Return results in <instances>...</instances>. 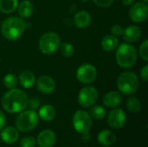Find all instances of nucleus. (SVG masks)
Segmentation results:
<instances>
[{"label":"nucleus","mask_w":148,"mask_h":147,"mask_svg":"<svg viewBox=\"0 0 148 147\" xmlns=\"http://www.w3.org/2000/svg\"><path fill=\"white\" fill-rule=\"evenodd\" d=\"M29 97L26 93L19 88L10 89L2 97L3 108L10 113H20L28 107Z\"/></svg>","instance_id":"f257e3e1"},{"label":"nucleus","mask_w":148,"mask_h":147,"mask_svg":"<svg viewBox=\"0 0 148 147\" xmlns=\"http://www.w3.org/2000/svg\"><path fill=\"white\" fill-rule=\"evenodd\" d=\"M26 29V23L22 17L10 16L6 18L1 25V33L8 41L18 40Z\"/></svg>","instance_id":"f03ea898"},{"label":"nucleus","mask_w":148,"mask_h":147,"mask_svg":"<svg viewBox=\"0 0 148 147\" xmlns=\"http://www.w3.org/2000/svg\"><path fill=\"white\" fill-rule=\"evenodd\" d=\"M115 51L116 62L121 68H130L134 66L138 59V51L134 45L124 42L119 44Z\"/></svg>","instance_id":"7ed1b4c3"},{"label":"nucleus","mask_w":148,"mask_h":147,"mask_svg":"<svg viewBox=\"0 0 148 147\" xmlns=\"http://www.w3.org/2000/svg\"><path fill=\"white\" fill-rule=\"evenodd\" d=\"M116 86L120 93L125 95H132L138 91L140 80L135 73L132 71H125L118 76Z\"/></svg>","instance_id":"20e7f679"},{"label":"nucleus","mask_w":148,"mask_h":147,"mask_svg":"<svg viewBox=\"0 0 148 147\" xmlns=\"http://www.w3.org/2000/svg\"><path fill=\"white\" fill-rule=\"evenodd\" d=\"M38 122L39 116L35 110H23L16 119V126L20 132L29 133L37 126Z\"/></svg>","instance_id":"39448f33"},{"label":"nucleus","mask_w":148,"mask_h":147,"mask_svg":"<svg viewBox=\"0 0 148 147\" xmlns=\"http://www.w3.org/2000/svg\"><path fill=\"white\" fill-rule=\"evenodd\" d=\"M61 38L56 32H46L39 39V49L41 52L46 55H53L60 47Z\"/></svg>","instance_id":"423d86ee"},{"label":"nucleus","mask_w":148,"mask_h":147,"mask_svg":"<svg viewBox=\"0 0 148 147\" xmlns=\"http://www.w3.org/2000/svg\"><path fill=\"white\" fill-rule=\"evenodd\" d=\"M72 124L77 133L81 134L89 133L93 127L92 117L86 111L78 110L73 115Z\"/></svg>","instance_id":"0eeeda50"},{"label":"nucleus","mask_w":148,"mask_h":147,"mask_svg":"<svg viewBox=\"0 0 148 147\" xmlns=\"http://www.w3.org/2000/svg\"><path fill=\"white\" fill-rule=\"evenodd\" d=\"M97 100L98 91L92 86H86L82 88L78 94V103L84 108L92 107Z\"/></svg>","instance_id":"6e6552de"},{"label":"nucleus","mask_w":148,"mask_h":147,"mask_svg":"<svg viewBox=\"0 0 148 147\" xmlns=\"http://www.w3.org/2000/svg\"><path fill=\"white\" fill-rule=\"evenodd\" d=\"M97 77L96 68L90 63L82 64L76 70V78L82 84H90Z\"/></svg>","instance_id":"1a4fd4ad"},{"label":"nucleus","mask_w":148,"mask_h":147,"mask_svg":"<svg viewBox=\"0 0 148 147\" xmlns=\"http://www.w3.org/2000/svg\"><path fill=\"white\" fill-rule=\"evenodd\" d=\"M130 19L134 23H142L148 16V6L147 3L138 2L132 5L128 12Z\"/></svg>","instance_id":"9d476101"},{"label":"nucleus","mask_w":148,"mask_h":147,"mask_svg":"<svg viewBox=\"0 0 148 147\" xmlns=\"http://www.w3.org/2000/svg\"><path fill=\"white\" fill-rule=\"evenodd\" d=\"M127 121V115L124 110L121 108L113 109L108 115V126L115 130L121 129Z\"/></svg>","instance_id":"9b49d317"},{"label":"nucleus","mask_w":148,"mask_h":147,"mask_svg":"<svg viewBox=\"0 0 148 147\" xmlns=\"http://www.w3.org/2000/svg\"><path fill=\"white\" fill-rule=\"evenodd\" d=\"M36 86L37 90L44 94H51L55 91L56 88V83L55 80L49 75H41L36 80Z\"/></svg>","instance_id":"f8f14e48"},{"label":"nucleus","mask_w":148,"mask_h":147,"mask_svg":"<svg viewBox=\"0 0 148 147\" xmlns=\"http://www.w3.org/2000/svg\"><path fill=\"white\" fill-rule=\"evenodd\" d=\"M56 141V133L49 129H45L42 131L36 139V143L40 147H52Z\"/></svg>","instance_id":"ddd939ff"},{"label":"nucleus","mask_w":148,"mask_h":147,"mask_svg":"<svg viewBox=\"0 0 148 147\" xmlns=\"http://www.w3.org/2000/svg\"><path fill=\"white\" fill-rule=\"evenodd\" d=\"M122 36L124 41L128 43H133L140 41L142 36V30L137 25H130L124 29Z\"/></svg>","instance_id":"4468645a"},{"label":"nucleus","mask_w":148,"mask_h":147,"mask_svg":"<svg viewBox=\"0 0 148 147\" xmlns=\"http://www.w3.org/2000/svg\"><path fill=\"white\" fill-rule=\"evenodd\" d=\"M0 133V138L3 142L8 145L16 143L19 139V131L13 126H8L3 128Z\"/></svg>","instance_id":"2eb2a0df"},{"label":"nucleus","mask_w":148,"mask_h":147,"mask_svg":"<svg viewBox=\"0 0 148 147\" xmlns=\"http://www.w3.org/2000/svg\"><path fill=\"white\" fill-rule=\"evenodd\" d=\"M122 101V96L120 92L117 91H109L107 93L102 99L103 104L107 107L110 108H115L118 106L121 105Z\"/></svg>","instance_id":"dca6fc26"},{"label":"nucleus","mask_w":148,"mask_h":147,"mask_svg":"<svg viewBox=\"0 0 148 147\" xmlns=\"http://www.w3.org/2000/svg\"><path fill=\"white\" fill-rule=\"evenodd\" d=\"M92 16L86 10H81L75 15L74 23L78 29H85L91 24Z\"/></svg>","instance_id":"f3484780"},{"label":"nucleus","mask_w":148,"mask_h":147,"mask_svg":"<svg viewBox=\"0 0 148 147\" xmlns=\"http://www.w3.org/2000/svg\"><path fill=\"white\" fill-rule=\"evenodd\" d=\"M97 141L101 146H109L116 142V136L109 130H102L97 135Z\"/></svg>","instance_id":"a211bd4d"},{"label":"nucleus","mask_w":148,"mask_h":147,"mask_svg":"<svg viewBox=\"0 0 148 147\" xmlns=\"http://www.w3.org/2000/svg\"><path fill=\"white\" fill-rule=\"evenodd\" d=\"M101 45L103 50L107 52H113L117 49L119 45V39L117 36H114L112 34L107 35L101 39Z\"/></svg>","instance_id":"6ab92c4d"},{"label":"nucleus","mask_w":148,"mask_h":147,"mask_svg":"<svg viewBox=\"0 0 148 147\" xmlns=\"http://www.w3.org/2000/svg\"><path fill=\"white\" fill-rule=\"evenodd\" d=\"M38 116L46 122L53 120L56 116V108L51 106V105H44L42 107H40L39 112H38Z\"/></svg>","instance_id":"aec40b11"},{"label":"nucleus","mask_w":148,"mask_h":147,"mask_svg":"<svg viewBox=\"0 0 148 147\" xmlns=\"http://www.w3.org/2000/svg\"><path fill=\"white\" fill-rule=\"evenodd\" d=\"M19 82L24 88H30L36 83V76L30 70H24L19 75Z\"/></svg>","instance_id":"412c9836"},{"label":"nucleus","mask_w":148,"mask_h":147,"mask_svg":"<svg viewBox=\"0 0 148 147\" xmlns=\"http://www.w3.org/2000/svg\"><path fill=\"white\" fill-rule=\"evenodd\" d=\"M17 11L22 18H28L31 16L34 11L33 3L29 0H23L17 5Z\"/></svg>","instance_id":"4be33fe9"},{"label":"nucleus","mask_w":148,"mask_h":147,"mask_svg":"<svg viewBox=\"0 0 148 147\" xmlns=\"http://www.w3.org/2000/svg\"><path fill=\"white\" fill-rule=\"evenodd\" d=\"M18 0H0V10L5 14H10L16 10Z\"/></svg>","instance_id":"5701e85b"},{"label":"nucleus","mask_w":148,"mask_h":147,"mask_svg":"<svg viewBox=\"0 0 148 147\" xmlns=\"http://www.w3.org/2000/svg\"><path fill=\"white\" fill-rule=\"evenodd\" d=\"M127 108L133 113H138L142 109L141 101L136 97H130L127 101Z\"/></svg>","instance_id":"b1692460"},{"label":"nucleus","mask_w":148,"mask_h":147,"mask_svg":"<svg viewBox=\"0 0 148 147\" xmlns=\"http://www.w3.org/2000/svg\"><path fill=\"white\" fill-rule=\"evenodd\" d=\"M89 114L95 120H102L103 118L106 117L107 111L102 106L96 105V106H93L91 107Z\"/></svg>","instance_id":"393cba45"},{"label":"nucleus","mask_w":148,"mask_h":147,"mask_svg":"<svg viewBox=\"0 0 148 147\" xmlns=\"http://www.w3.org/2000/svg\"><path fill=\"white\" fill-rule=\"evenodd\" d=\"M3 82L4 87L10 90V89L16 88V87L17 86V83H18V80H17V77L14 74L10 73V74H7L3 77Z\"/></svg>","instance_id":"a878e982"},{"label":"nucleus","mask_w":148,"mask_h":147,"mask_svg":"<svg viewBox=\"0 0 148 147\" xmlns=\"http://www.w3.org/2000/svg\"><path fill=\"white\" fill-rule=\"evenodd\" d=\"M59 49H60L61 54L64 57H67V58H69V57L73 56L74 54H75L74 46L72 44H70L69 42H62V43H61L60 47H59Z\"/></svg>","instance_id":"bb28decb"},{"label":"nucleus","mask_w":148,"mask_h":147,"mask_svg":"<svg viewBox=\"0 0 148 147\" xmlns=\"http://www.w3.org/2000/svg\"><path fill=\"white\" fill-rule=\"evenodd\" d=\"M36 145V139L32 136H26L20 141L21 147H35Z\"/></svg>","instance_id":"cd10ccee"},{"label":"nucleus","mask_w":148,"mask_h":147,"mask_svg":"<svg viewBox=\"0 0 148 147\" xmlns=\"http://www.w3.org/2000/svg\"><path fill=\"white\" fill-rule=\"evenodd\" d=\"M139 54L140 55V57L147 62L148 61V40L143 41V42L140 44V49H139Z\"/></svg>","instance_id":"c85d7f7f"},{"label":"nucleus","mask_w":148,"mask_h":147,"mask_svg":"<svg viewBox=\"0 0 148 147\" xmlns=\"http://www.w3.org/2000/svg\"><path fill=\"white\" fill-rule=\"evenodd\" d=\"M41 104H42L41 100L38 97H36V96L31 97L29 100V102H28V106H29L30 109H32V110H35V109L39 108L41 107Z\"/></svg>","instance_id":"c756f323"},{"label":"nucleus","mask_w":148,"mask_h":147,"mask_svg":"<svg viewBox=\"0 0 148 147\" xmlns=\"http://www.w3.org/2000/svg\"><path fill=\"white\" fill-rule=\"evenodd\" d=\"M123 27L121 25H119V24H114L111 27V34L114 36H122V33H123Z\"/></svg>","instance_id":"7c9ffc66"},{"label":"nucleus","mask_w":148,"mask_h":147,"mask_svg":"<svg viewBox=\"0 0 148 147\" xmlns=\"http://www.w3.org/2000/svg\"><path fill=\"white\" fill-rule=\"evenodd\" d=\"M93 1L99 7L107 8V7H109L114 3V0H93Z\"/></svg>","instance_id":"2f4dec72"},{"label":"nucleus","mask_w":148,"mask_h":147,"mask_svg":"<svg viewBox=\"0 0 148 147\" xmlns=\"http://www.w3.org/2000/svg\"><path fill=\"white\" fill-rule=\"evenodd\" d=\"M140 77L145 81L147 82L148 81V65L146 64L141 69H140Z\"/></svg>","instance_id":"473e14b6"},{"label":"nucleus","mask_w":148,"mask_h":147,"mask_svg":"<svg viewBox=\"0 0 148 147\" xmlns=\"http://www.w3.org/2000/svg\"><path fill=\"white\" fill-rule=\"evenodd\" d=\"M5 123H6V117L4 113L0 110V131L4 127Z\"/></svg>","instance_id":"72a5a7b5"},{"label":"nucleus","mask_w":148,"mask_h":147,"mask_svg":"<svg viewBox=\"0 0 148 147\" xmlns=\"http://www.w3.org/2000/svg\"><path fill=\"white\" fill-rule=\"evenodd\" d=\"M82 139L83 141L85 142H88L90 140V134L89 133H82Z\"/></svg>","instance_id":"f704fd0d"},{"label":"nucleus","mask_w":148,"mask_h":147,"mask_svg":"<svg viewBox=\"0 0 148 147\" xmlns=\"http://www.w3.org/2000/svg\"><path fill=\"white\" fill-rule=\"evenodd\" d=\"M134 1L135 0H121V3L126 6H129V5L133 4L134 3Z\"/></svg>","instance_id":"c9c22d12"},{"label":"nucleus","mask_w":148,"mask_h":147,"mask_svg":"<svg viewBox=\"0 0 148 147\" xmlns=\"http://www.w3.org/2000/svg\"><path fill=\"white\" fill-rule=\"evenodd\" d=\"M80 1H81L82 3H88L89 0H80Z\"/></svg>","instance_id":"e433bc0d"},{"label":"nucleus","mask_w":148,"mask_h":147,"mask_svg":"<svg viewBox=\"0 0 148 147\" xmlns=\"http://www.w3.org/2000/svg\"><path fill=\"white\" fill-rule=\"evenodd\" d=\"M141 1H143L144 3H147L148 2V0H141Z\"/></svg>","instance_id":"4c0bfd02"}]
</instances>
